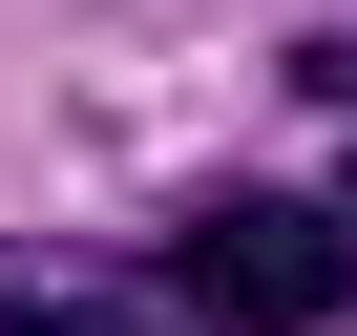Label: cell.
<instances>
[{
	"label": "cell",
	"mask_w": 357,
	"mask_h": 336,
	"mask_svg": "<svg viewBox=\"0 0 357 336\" xmlns=\"http://www.w3.org/2000/svg\"><path fill=\"white\" fill-rule=\"evenodd\" d=\"M168 273L211 294V336H315L357 315V190H190Z\"/></svg>",
	"instance_id": "1"
},
{
	"label": "cell",
	"mask_w": 357,
	"mask_h": 336,
	"mask_svg": "<svg viewBox=\"0 0 357 336\" xmlns=\"http://www.w3.org/2000/svg\"><path fill=\"white\" fill-rule=\"evenodd\" d=\"M0 336H211L168 252H0Z\"/></svg>",
	"instance_id": "2"
},
{
	"label": "cell",
	"mask_w": 357,
	"mask_h": 336,
	"mask_svg": "<svg viewBox=\"0 0 357 336\" xmlns=\"http://www.w3.org/2000/svg\"><path fill=\"white\" fill-rule=\"evenodd\" d=\"M294 84H315V105H357V22H336V43H294Z\"/></svg>",
	"instance_id": "3"
}]
</instances>
